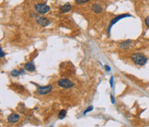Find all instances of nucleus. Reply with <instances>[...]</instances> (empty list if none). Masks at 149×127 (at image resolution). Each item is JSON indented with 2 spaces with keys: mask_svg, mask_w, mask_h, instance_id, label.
<instances>
[{
  "mask_svg": "<svg viewBox=\"0 0 149 127\" xmlns=\"http://www.w3.org/2000/svg\"><path fill=\"white\" fill-rule=\"evenodd\" d=\"M131 59L137 65H144L147 63V58L141 53H134L131 55Z\"/></svg>",
  "mask_w": 149,
  "mask_h": 127,
  "instance_id": "1",
  "label": "nucleus"
},
{
  "mask_svg": "<svg viewBox=\"0 0 149 127\" xmlns=\"http://www.w3.org/2000/svg\"><path fill=\"white\" fill-rule=\"evenodd\" d=\"M57 85L62 88H65V89H68V88H71L74 87V83L69 80L68 78H61L57 81Z\"/></svg>",
  "mask_w": 149,
  "mask_h": 127,
  "instance_id": "2",
  "label": "nucleus"
},
{
  "mask_svg": "<svg viewBox=\"0 0 149 127\" xmlns=\"http://www.w3.org/2000/svg\"><path fill=\"white\" fill-rule=\"evenodd\" d=\"M34 9L39 14H45L47 12H49L50 9H51V7L48 5H46V4L38 3V4H36V5L34 6Z\"/></svg>",
  "mask_w": 149,
  "mask_h": 127,
  "instance_id": "3",
  "label": "nucleus"
},
{
  "mask_svg": "<svg viewBox=\"0 0 149 127\" xmlns=\"http://www.w3.org/2000/svg\"><path fill=\"white\" fill-rule=\"evenodd\" d=\"M129 17H132L130 14H121V15H119V16H116L115 18H113L112 20H111V22H109V26L108 28V34H109V32H111V27L114 25L115 23H117L120 20H121V18H129Z\"/></svg>",
  "mask_w": 149,
  "mask_h": 127,
  "instance_id": "4",
  "label": "nucleus"
},
{
  "mask_svg": "<svg viewBox=\"0 0 149 127\" xmlns=\"http://www.w3.org/2000/svg\"><path fill=\"white\" fill-rule=\"evenodd\" d=\"M53 89V87L51 85H47L44 87H38L37 88V94L38 95H46L50 93Z\"/></svg>",
  "mask_w": 149,
  "mask_h": 127,
  "instance_id": "5",
  "label": "nucleus"
},
{
  "mask_svg": "<svg viewBox=\"0 0 149 127\" xmlns=\"http://www.w3.org/2000/svg\"><path fill=\"white\" fill-rule=\"evenodd\" d=\"M36 23L42 27H46L50 24V20H48V18H46L45 17L39 16L36 18Z\"/></svg>",
  "mask_w": 149,
  "mask_h": 127,
  "instance_id": "6",
  "label": "nucleus"
},
{
  "mask_svg": "<svg viewBox=\"0 0 149 127\" xmlns=\"http://www.w3.org/2000/svg\"><path fill=\"white\" fill-rule=\"evenodd\" d=\"M19 120H20V115L18 113H11L9 115V117H7V122H9V124H16V122H18Z\"/></svg>",
  "mask_w": 149,
  "mask_h": 127,
  "instance_id": "7",
  "label": "nucleus"
},
{
  "mask_svg": "<svg viewBox=\"0 0 149 127\" xmlns=\"http://www.w3.org/2000/svg\"><path fill=\"white\" fill-rule=\"evenodd\" d=\"M72 9V6L70 3H66L65 5H63L60 7V13L61 14H65V13H67L69 12L70 10Z\"/></svg>",
  "mask_w": 149,
  "mask_h": 127,
  "instance_id": "8",
  "label": "nucleus"
},
{
  "mask_svg": "<svg viewBox=\"0 0 149 127\" xmlns=\"http://www.w3.org/2000/svg\"><path fill=\"white\" fill-rule=\"evenodd\" d=\"M91 9L94 13H96V14H100V13H102V11H103V7H101L100 4H94V5H92V7H91Z\"/></svg>",
  "mask_w": 149,
  "mask_h": 127,
  "instance_id": "9",
  "label": "nucleus"
},
{
  "mask_svg": "<svg viewBox=\"0 0 149 127\" xmlns=\"http://www.w3.org/2000/svg\"><path fill=\"white\" fill-rule=\"evenodd\" d=\"M24 67L27 71H29V72H34L35 71V69H36V67H35V64L33 62H28V63H26L25 65H24Z\"/></svg>",
  "mask_w": 149,
  "mask_h": 127,
  "instance_id": "10",
  "label": "nucleus"
},
{
  "mask_svg": "<svg viewBox=\"0 0 149 127\" xmlns=\"http://www.w3.org/2000/svg\"><path fill=\"white\" fill-rule=\"evenodd\" d=\"M131 43H132V41L128 40V41H124L123 42H121L120 46L121 48H123V49H127V48H129L131 46Z\"/></svg>",
  "mask_w": 149,
  "mask_h": 127,
  "instance_id": "11",
  "label": "nucleus"
},
{
  "mask_svg": "<svg viewBox=\"0 0 149 127\" xmlns=\"http://www.w3.org/2000/svg\"><path fill=\"white\" fill-rule=\"evenodd\" d=\"M66 115V111L65 110H61L59 111V113H58V118L59 119H64Z\"/></svg>",
  "mask_w": 149,
  "mask_h": 127,
  "instance_id": "12",
  "label": "nucleus"
},
{
  "mask_svg": "<svg viewBox=\"0 0 149 127\" xmlns=\"http://www.w3.org/2000/svg\"><path fill=\"white\" fill-rule=\"evenodd\" d=\"M19 75H20V73H19V71L17 70V69H14V70L11 71V76H14V78H17Z\"/></svg>",
  "mask_w": 149,
  "mask_h": 127,
  "instance_id": "13",
  "label": "nucleus"
},
{
  "mask_svg": "<svg viewBox=\"0 0 149 127\" xmlns=\"http://www.w3.org/2000/svg\"><path fill=\"white\" fill-rule=\"evenodd\" d=\"M90 0H74V2H76V4H77V5H81V4H86L89 2Z\"/></svg>",
  "mask_w": 149,
  "mask_h": 127,
  "instance_id": "14",
  "label": "nucleus"
},
{
  "mask_svg": "<svg viewBox=\"0 0 149 127\" xmlns=\"http://www.w3.org/2000/svg\"><path fill=\"white\" fill-rule=\"evenodd\" d=\"M144 24H146L147 28H149V16H147L146 18H144Z\"/></svg>",
  "mask_w": 149,
  "mask_h": 127,
  "instance_id": "15",
  "label": "nucleus"
},
{
  "mask_svg": "<svg viewBox=\"0 0 149 127\" xmlns=\"http://www.w3.org/2000/svg\"><path fill=\"white\" fill-rule=\"evenodd\" d=\"M92 110H93V106H89L88 108H87V110L84 111V114H87L88 111H91Z\"/></svg>",
  "mask_w": 149,
  "mask_h": 127,
  "instance_id": "16",
  "label": "nucleus"
},
{
  "mask_svg": "<svg viewBox=\"0 0 149 127\" xmlns=\"http://www.w3.org/2000/svg\"><path fill=\"white\" fill-rule=\"evenodd\" d=\"M109 84H111V87L113 88V76H111L109 78Z\"/></svg>",
  "mask_w": 149,
  "mask_h": 127,
  "instance_id": "17",
  "label": "nucleus"
},
{
  "mask_svg": "<svg viewBox=\"0 0 149 127\" xmlns=\"http://www.w3.org/2000/svg\"><path fill=\"white\" fill-rule=\"evenodd\" d=\"M105 69H106V71H108V72L111 71V67H109L108 64H106V65H105Z\"/></svg>",
  "mask_w": 149,
  "mask_h": 127,
  "instance_id": "18",
  "label": "nucleus"
},
{
  "mask_svg": "<svg viewBox=\"0 0 149 127\" xmlns=\"http://www.w3.org/2000/svg\"><path fill=\"white\" fill-rule=\"evenodd\" d=\"M111 103H113V104H115V99H114V97H113V96L111 95Z\"/></svg>",
  "mask_w": 149,
  "mask_h": 127,
  "instance_id": "19",
  "label": "nucleus"
},
{
  "mask_svg": "<svg viewBox=\"0 0 149 127\" xmlns=\"http://www.w3.org/2000/svg\"><path fill=\"white\" fill-rule=\"evenodd\" d=\"M0 53H1V57L3 58V57L5 56V53H4V52H3V49H2V48L0 49Z\"/></svg>",
  "mask_w": 149,
  "mask_h": 127,
  "instance_id": "20",
  "label": "nucleus"
},
{
  "mask_svg": "<svg viewBox=\"0 0 149 127\" xmlns=\"http://www.w3.org/2000/svg\"><path fill=\"white\" fill-rule=\"evenodd\" d=\"M25 71L24 70H23V69H21V70L20 71H19V73H20V75H23V74H25V73H24Z\"/></svg>",
  "mask_w": 149,
  "mask_h": 127,
  "instance_id": "21",
  "label": "nucleus"
}]
</instances>
